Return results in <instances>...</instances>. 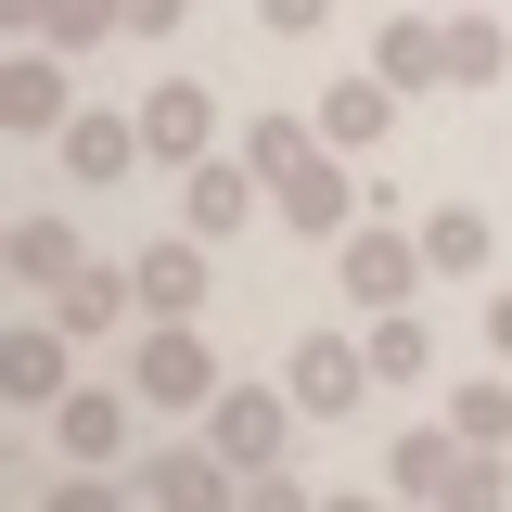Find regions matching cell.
<instances>
[{
	"label": "cell",
	"instance_id": "1",
	"mask_svg": "<svg viewBox=\"0 0 512 512\" xmlns=\"http://www.w3.org/2000/svg\"><path fill=\"white\" fill-rule=\"evenodd\" d=\"M128 384H141V410H167V423H205V397H218V346H205V320H141L128 333Z\"/></svg>",
	"mask_w": 512,
	"mask_h": 512
},
{
	"label": "cell",
	"instance_id": "2",
	"mask_svg": "<svg viewBox=\"0 0 512 512\" xmlns=\"http://www.w3.org/2000/svg\"><path fill=\"white\" fill-rule=\"evenodd\" d=\"M333 282H346V308H410L423 282H436V256H423V231H397V205H372L346 244H333Z\"/></svg>",
	"mask_w": 512,
	"mask_h": 512
},
{
	"label": "cell",
	"instance_id": "3",
	"mask_svg": "<svg viewBox=\"0 0 512 512\" xmlns=\"http://www.w3.org/2000/svg\"><path fill=\"white\" fill-rule=\"evenodd\" d=\"M128 487H141V512H231L244 500V461L218 436H167V448L128 461Z\"/></svg>",
	"mask_w": 512,
	"mask_h": 512
},
{
	"label": "cell",
	"instance_id": "4",
	"mask_svg": "<svg viewBox=\"0 0 512 512\" xmlns=\"http://www.w3.org/2000/svg\"><path fill=\"white\" fill-rule=\"evenodd\" d=\"M269 205H282V231H308V244H346V231L372 218V192L346 180V154H333V141H308V154L269 180Z\"/></svg>",
	"mask_w": 512,
	"mask_h": 512
},
{
	"label": "cell",
	"instance_id": "5",
	"mask_svg": "<svg viewBox=\"0 0 512 512\" xmlns=\"http://www.w3.org/2000/svg\"><path fill=\"white\" fill-rule=\"evenodd\" d=\"M64 359H77V320H64V308H39V320H13V333H0V397L52 423L64 397H77V372H64Z\"/></svg>",
	"mask_w": 512,
	"mask_h": 512
},
{
	"label": "cell",
	"instance_id": "6",
	"mask_svg": "<svg viewBox=\"0 0 512 512\" xmlns=\"http://www.w3.org/2000/svg\"><path fill=\"white\" fill-rule=\"evenodd\" d=\"M282 384H295V410H308V423H346L359 397H384V384H372V346H359V333H295Z\"/></svg>",
	"mask_w": 512,
	"mask_h": 512
},
{
	"label": "cell",
	"instance_id": "7",
	"mask_svg": "<svg viewBox=\"0 0 512 512\" xmlns=\"http://www.w3.org/2000/svg\"><path fill=\"white\" fill-rule=\"evenodd\" d=\"M295 423H308V410H295V384H218V397H205V436L231 448L244 474H269Z\"/></svg>",
	"mask_w": 512,
	"mask_h": 512
},
{
	"label": "cell",
	"instance_id": "8",
	"mask_svg": "<svg viewBox=\"0 0 512 512\" xmlns=\"http://www.w3.org/2000/svg\"><path fill=\"white\" fill-rule=\"evenodd\" d=\"M256 205H269V180H256L244 154H192V167H180V218L205 231V244H231V231H256Z\"/></svg>",
	"mask_w": 512,
	"mask_h": 512
},
{
	"label": "cell",
	"instance_id": "9",
	"mask_svg": "<svg viewBox=\"0 0 512 512\" xmlns=\"http://www.w3.org/2000/svg\"><path fill=\"white\" fill-rule=\"evenodd\" d=\"M52 154H64V180H77V192H116L128 167H154L141 103H128V116H64V128H52Z\"/></svg>",
	"mask_w": 512,
	"mask_h": 512
},
{
	"label": "cell",
	"instance_id": "10",
	"mask_svg": "<svg viewBox=\"0 0 512 512\" xmlns=\"http://www.w3.org/2000/svg\"><path fill=\"white\" fill-rule=\"evenodd\" d=\"M141 141H154V167L218 154V90H205V77H154V90H141Z\"/></svg>",
	"mask_w": 512,
	"mask_h": 512
},
{
	"label": "cell",
	"instance_id": "11",
	"mask_svg": "<svg viewBox=\"0 0 512 512\" xmlns=\"http://www.w3.org/2000/svg\"><path fill=\"white\" fill-rule=\"evenodd\" d=\"M384 487H397V500H461V487H474V436H461V423H410V436H397V461H384Z\"/></svg>",
	"mask_w": 512,
	"mask_h": 512
},
{
	"label": "cell",
	"instance_id": "12",
	"mask_svg": "<svg viewBox=\"0 0 512 512\" xmlns=\"http://www.w3.org/2000/svg\"><path fill=\"white\" fill-rule=\"evenodd\" d=\"M128 282H141V320H192L205 308V231H192V218L154 231V244L128 256Z\"/></svg>",
	"mask_w": 512,
	"mask_h": 512
},
{
	"label": "cell",
	"instance_id": "13",
	"mask_svg": "<svg viewBox=\"0 0 512 512\" xmlns=\"http://www.w3.org/2000/svg\"><path fill=\"white\" fill-rule=\"evenodd\" d=\"M397 103H410V90H397L384 64H359V77H333V90H320L308 116H320V141H333V154H372L384 128H397Z\"/></svg>",
	"mask_w": 512,
	"mask_h": 512
},
{
	"label": "cell",
	"instance_id": "14",
	"mask_svg": "<svg viewBox=\"0 0 512 512\" xmlns=\"http://www.w3.org/2000/svg\"><path fill=\"white\" fill-rule=\"evenodd\" d=\"M64 103H77V77H64V52H52V39H26V52L0 64V128L52 141V128H64Z\"/></svg>",
	"mask_w": 512,
	"mask_h": 512
},
{
	"label": "cell",
	"instance_id": "15",
	"mask_svg": "<svg viewBox=\"0 0 512 512\" xmlns=\"http://www.w3.org/2000/svg\"><path fill=\"white\" fill-rule=\"evenodd\" d=\"M128 423H141V384H77L52 410V448L64 461H128Z\"/></svg>",
	"mask_w": 512,
	"mask_h": 512
},
{
	"label": "cell",
	"instance_id": "16",
	"mask_svg": "<svg viewBox=\"0 0 512 512\" xmlns=\"http://www.w3.org/2000/svg\"><path fill=\"white\" fill-rule=\"evenodd\" d=\"M372 64L397 90H448V13H384L372 26Z\"/></svg>",
	"mask_w": 512,
	"mask_h": 512
},
{
	"label": "cell",
	"instance_id": "17",
	"mask_svg": "<svg viewBox=\"0 0 512 512\" xmlns=\"http://www.w3.org/2000/svg\"><path fill=\"white\" fill-rule=\"evenodd\" d=\"M77 269H90V256H77V231H64V218H13V282H26L39 308H52Z\"/></svg>",
	"mask_w": 512,
	"mask_h": 512
},
{
	"label": "cell",
	"instance_id": "18",
	"mask_svg": "<svg viewBox=\"0 0 512 512\" xmlns=\"http://www.w3.org/2000/svg\"><path fill=\"white\" fill-rule=\"evenodd\" d=\"M359 346H372V384H384V397H397V384H423V372H436V333H423L410 308H372V320H359Z\"/></svg>",
	"mask_w": 512,
	"mask_h": 512
},
{
	"label": "cell",
	"instance_id": "19",
	"mask_svg": "<svg viewBox=\"0 0 512 512\" xmlns=\"http://www.w3.org/2000/svg\"><path fill=\"white\" fill-rule=\"evenodd\" d=\"M52 308L77 320V333H141V282H128V269H77Z\"/></svg>",
	"mask_w": 512,
	"mask_h": 512
},
{
	"label": "cell",
	"instance_id": "20",
	"mask_svg": "<svg viewBox=\"0 0 512 512\" xmlns=\"http://www.w3.org/2000/svg\"><path fill=\"white\" fill-rule=\"evenodd\" d=\"M487 231H500L487 205H436V218H423V256H436V282H474V269H487Z\"/></svg>",
	"mask_w": 512,
	"mask_h": 512
},
{
	"label": "cell",
	"instance_id": "21",
	"mask_svg": "<svg viewBox=\"0 0 512 512\" xmlns=\"http://www.w3.org/2000/svg\"><path fill=\"white\" fill-rule=\"evenodd\" d=\"M500 64H512L500 13H448V90H500Z\"/></svg>",
	"mask_w": 512,
	"mask_h": 512
},
{
	"label": "cell",
	"instance_id": "22",
	"mask_svg": "<svg viewBox=\"0 0 512 512\" xmlns=\"http://www.w3.org/2000/svg\"><path fill=\"white\" fill-rule=\"evenodd\" d=\"M448 423H461L474 448H512V359H500V372H474V384H448Z\"/></svg>",
	"mask_w": 512,
	"mask_h": 512
},
{
	"label": "cell",
	"instance_id": "23",
	"mask_svg": "<svg viewBox=\"0 0 512 512\" xmlns=\"http://www.w3.org/2000/svg\"><path fill=\"white\" fill-rule=\"evenodd\" d=\"M26 39H52V52H103V39H128V0H52Z\"/></svg>",
	"mask_w": 512,
	"mask_h": 512
},
{
	"label": "cell",
	"instance_id": "24",
	"mask_svg": "<svg viewBox=\"0 0 512 512\" xmlns=\"http://www.w3.org/2000/svg\"><path fill=\"white\" fill-rule=\"evenodd\" d=\"M308 141H320V116H244V167H256V180H282Z\"/></svg>",
	"mask_w": 512,
	"mask_h": 512
},
{
	"label": "cell",
	"instance_id": "25",
	"mask_svg": "<svg viewBox=\"0 0 512 512\" xmlns=\"http://www.w3.org/2000/svg\"><path fill=\"white\" fill-rule=\"evenodd\" d=\"M244 512H308V474H282V461H269V474H244Z\"/></svg>",
	"mask_w": 512,
	"mask_h": 512
},
{
	"label": "cell",
	"instance_id": "26",
	"mask_svg": "<svg viewBox=\"0 0 512 512\" xmlns=\"http://www.w3.org/2000/svg\"><path fill=\"white\" fill-rule=\"evenodd\" d=\"M256 26L269 39H308V26H333V0H256Z\"/></svg>",
	"mask_w": 512,
	"mask_h": 512
},
{
	"label": "cell",
	"instance_id": "27",
	"mask_svg": "<svg viewBox=\"0 0 512 512\" xmlns=\"http://www.w3.org/2000/svg\"><path fill=\"white\" fill-rule=\"evenodd\" d=\"M180 13L192 0H128V39H180Z\"/></svg>",
	"mask_w": 512,
	"mask_h": 512
},
{
	"label": "cell",
	"instance_id": "28",
	"mask_svg": "<svg viewBox=\"0 0 512 512\" xmlns=\"http://www.w3.org/2000/svg\"><path fill=\"white\" fill-rule=\"evenodd\" d=\"M487 346H500V359H512V295H487Z\"/></svg>",
	"mask_w": 512,
	"mask_h": 512
},
{
	"label": "cell",
	"instance_id": "29",
	"mask_svg": "<svg viewBox=\"0 0 512 512\" xmlns=\"http://www.w3.org/2000/svg\"><path fill=\"white\" fill-rule=\"evenodd\" d=\"M0 13H13V39H26V26H39V13H52V0H0Z\"/></svg>",
	"mask_w": 512,
	"mask_h": 512
}]
</instances>
